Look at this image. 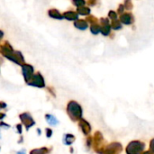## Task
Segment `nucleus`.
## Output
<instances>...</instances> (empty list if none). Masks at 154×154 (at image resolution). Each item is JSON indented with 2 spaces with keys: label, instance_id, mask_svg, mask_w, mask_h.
Listing matches in <instances>:
<instances>
[{
  "label": "nucleus",
  "instance_id": "obj_32",
  "mask_svg": "<svg viewBox=\"0 0 154 154\" xmlns=\"http://www.w3.org/2000/svg\"><path fill=\"white\" fill-rule=\"evenodd\" d=\"M5 117V114L4 113H0V120H3Z\"/></svg>",
  "mask_w": 154,
  "mask_h": 154
},
{
  "label": "nucleus",
  "instance_id": "obj_29",
  "mask_svg": "<svg viewBox=\"0 0 154 154\" xmlns=\"http://www.w3.org/2000/svg\"><path fill=\"white\" fill-rule=\"evenodd\" d=\"M88 5H97V0H88Z\"/></svg>",
  "mask_w": 154,
  "mask_h": 154
},
{
  "label": "nucleus",
  "instance_id": "obj_2",
  "mask_svg": "<svg viewBox=\"0 0 154 154\" xmlns=\"http://www.w3.org/2000/svg\"><path fill=\"white\" fill-rule=\"evenodd\" d=\"M145 149L144 143L141 141H133L126 147V154H142Z\"/></svg>",
  "mask_w": 154,
  "mask_h": 154
},
{
  "label": "nucleus",
  "instance_id": "obj_17",
  "mask_svg": "<svg viewBox=\"0 0 154 154\" xmlns=\"http://www.w3.org/2000/svg\"><path fill=\"white\" fill-rule=\"evenodd\" d=\"M78 13L81 15H88L90 14V8L87 6H80L78 8Z\"/></svg>",
  "mask_w": 154,
  "mask_h": 154
},
{
  "label": "nucleus",
  "instance_id": "obj_19",
  "mask_svg": "<svg viewBox=\"0 0 154 154\" xmlns=\"http://www.w3.org/2000/svg\"><path fill=\"white\" fill-rule=\"evenodd\" d=\"M49 13H50V16H51L53 18H56V19H62L63 18V16L60 15V14L56 10H51Z\"/></svg>",
  "mask_w": 154,
  "mask_h": 154
},
{
  "label": "nucleus",
  "instance_id": "obj_33",
  "mask_svg": "<svg viewBox=\"0 0 154 154\" xmlns=\"http://www.w3.org/2000/svg\"><path fill=\"white\" fill-rule=\"evenodd\" d=\"M142 154H154V152H152V151H146V152H143Z\"/></svg>",
  "mask_w": 154,
  "mask_h": 154
},
{
  "label": "nucleus",
  "instance_id": "obj_24",
  "mask_svg": "<svg viewBox=\"0 0 154 154\" xmlns=\"http://www.w3.org/2000/svg\"><path fill=\"white\" fill-rule=\"evenodd\" d=\"M125 6H124V5L122 4V5H119V7H118V9H117V14L120 15V14H122L123 13H125Z\"/></svg>",
  "mask_w": 154,
  "mask_h": 154
},
{
  "label": "nucleus",
  "instance_id": "obj_31",
  "mask_svg": "<svg viewBox=\"0 0 154 154\" xmlns=\"http://www.w3.org/2000/svg\"><path fill=\"white\" fill-rule=\"evenodd\" d=\"M6 106H7V105L5 102H2V101L0 102V109H5Z\"/></svg>",
  "mask_w": 154,
  "mask_h": 154
},
{
  "label": "nucleus",
  "instance_id": "obj_4",
  "mask_svg": "<svg viewBox=\"0 0 154 154\" xmlns=\"http://www.w3.org/2000/svg\"><path fill=\"white\" fill-rule=\"evenodd\" d=\"M123 151V146L119 143H112L106 146L102 154H120Z\"/></svg>",
  "mask_w": 154,
  "mask_h": 154
},
{
  "label": "nucleus",
  "instance_id": "obj_27",
  "mask_svg": "<svg viewBox=\"0 0 154 154\" xmlns=\"http://www.w3.org/2000/svg\"><path fill=\"white\" fill-rule=\"evenodd\" d=\"M1 127H3V128H5V129H7V128H10V125H7V124H5V123H4V122H1V123H0V128H1Z\"/></svg>",
  "mask_w": 154,
  "mask_h": 154
},
{
  "label": "nucleus",
  "instance_id": "obj_26",
  "mask_svg": "<svg viewBox=\"0 0 154 154\" xmlns=\"http://www.w3.org/2000/svg\"><path fill=\"white\" fill-rule=\"evenodd\" d=\"M46 137L47 138H51L52 136V130L51 128H46Z\"/></svg>",
  "mask_w": 154,
  "mask_h": 154
},
{
  "label": "nucleus",
  "instance_id": "obj_9",
  "mask_svg": "<svg viewBox=\"0 0 154 154\" xmlns=\"http://www.w3.org/2000/svg\"><path fill=\"white\" fill-rule=\"evenodd\" d=\"M119 21L122 23V24L125 25H131L134 23V16L133 15L132 13L127 12V13H123L119 16Z\"/></svg>",
  "mask_w": 154,
  "mask_h": 154
},
{
  "label": "nucleus",
  "instance_id": "obj_20",
  "mask_svg": "<svg viewBox=\"0 0 154 154\" xmlns=\"http://www.w3.org/2000/svg\"><path fill=\"white\" fill-rule=\"evenodd\" d=\"M123 5H124L125 8L126 10H128V11L132 10L133 7H134V5H133V3H132V0H125V3H124Z\"/></svg>",
  "mask_w": 154,
  "mask_h": 154
},
{
  "label": "nucleus",
  "instance_id": "obj_5",
  "mask_svg": "<svg viewBox=\"0 0 154 154\" xmlns=\"http://www.w3.org/2000/svg\"><path fill=\"white\" fill-rule=\"evenodd\" d=\"M19 117H20V120H21L22 124L25 126L26 131H29V129L32 128L35 125L34 120L32 119V116L29 113H23V114L20 115Z\"/></svg>",
  "mask_w": 154,
  "mask_h": 154
},
{
  "label": "nucleus",
  "instance_id": "obj_25",
  "mask_svg": "<svg viewBox=\"0 0 154 154\" xmlns=\"http://www.w3.org/2000/svg\"><path fill=\"white\" fill-rule=\"evenodd\" d=\"M92 144H93V137H88V138L87 139L86 145H87L88 148H90V147L92 146Z\"/></svg>",
  "mask_w": 154,
  "mask_h": 154
},
{
  "label": "nucleus",
  "instance_id": "obj_3",
  "mask_svg": "<svg viewBox=\"0 0 154 154\" xmlns=\"http://www.w3.org/2000/svg\"><path fill=\"white\" fill-rule=\"evenodd\" d=\"M93 147L96 152L99 154L103 153L106 145H105V140L100 132H97L93 136Z\"/></svg>",
  "mask_w": 154,
  "mask_h": 154
},
{
  "label": "nucleus",
  "instance_id": "obj_36",
  "mask_svg": "<svg viewBox=\"0 0 154 154\" xmlns=\"http://www.w3.org/2000/svg\"><path fill=\"white\" fill-rule=\"evenodd\" d=\"M2 36H3V32H0V39L2 38Z\"/></svg>",
  "mask_w": 154,
  "mask_h": 154
},
{
  "label": "nucleus",
  "instance_id": "obj_35",
  "mask_svg": "<svg viewBox=\"0 0 154 154\" xmlns=\"http://www.w3.org/2000/svg\"><path fill=\"white\" fill-rule=\"evenodd\" d=\"M37 132H38V134H41V130L40 129H37Z\"/></svg>",
  "mask_w": 154,
  "mask_h": 154
},
{
  "label": "nucleus",
  "instance_id": "obj_10",
  "mask_svg": "<svg viewBox=\"0 0 154 154\" xmlns=\"http://www.w3.org/2000/svg\"><path fill=\"white\" fill-rule=\"evenodd\" d=\"M79 126L80 128V130L82 131V133L84 134V135H88L91 132V126L89 125V123L88 121H86L85 119L81 118L79 121Z\"/></svg>",
  "mask_w": 154,
  "mask_h": 154
},
{
  "label": "nucleus",
  "instance_id": "obj_34",
  "mask_svg": "<svg viewBox=\"0 0 154 154\" xmlns=\"http://www.w3.org/2000/svg\"><path fill=\"white\" fill-rule=\"evenodd\" d=\"M17 154H25V151L24 150H23V151H20V152H18Z\"/></svg>",
  "mask_w": 154,
  "mask_h": 154
},
{
  "label": "nucleus",
  "instance_id": "obj_15",
  "mask_svg": "<svg viewBox=\"0 0 154 154\" xmlns=\"http://www.w3.org/2000/svg\"><path fill=\"white\" fill-rule=\"evenodd\" d=\"M50 153V150L46 147H42L40 149H34L32 151H31L30 154H49Z\"/></svg>",
  "mask_w": 154,
  "mask_h": 154
},
{
  "label": "nucleus",
  "instance_id": "obj_18",
  "mask_svg": "<svg viewBox=\"0 0 154 154\" xmlns=\"http://www.w3.org/2000/svg\"><path fill=\"white\" fill-rule=\"evenodd\" d=\"M90 31L93 34L97 35L100 32V24L97 23H94V24H91V27H90Z\"/></svg>",
  "mask_w": 154,
  "mask_h": 154
},
{
  "label": "nucleus",
  "instance_id": "obj_23",
  "mask_svg": "<svg viewBox=\"0 0 154 154\" xmlns=\"http://www.w3.org/2000/svg\"><path fill=\"white\" fill-rule=\"evenodd\" d=\"M87 21H88L89 23H91L92 24H94V23H97V21H98V20H97L95 16L90 15V16H88V17Z\"/></svg>",
  "mask_w": 154,
  "mask_h": 154
},
{
  "label": "nucleus",
  "instance_id": "obj_16",
  "mask_svg": "<svg viewBox=\"0 0 154 154\" xmlns=\"http://www.w3.org/2000/svg\"><path fill=\"white\" fill-rule=\"evenodd\" d=\"M64 17L68 20H71V21H74V20H78V14L75 13V12H67L65 13L64 14Z\"/></svg>",
  "mask_w": 154,
  "mask_h": 154
},
{
  "label": "nucleus",
  "instance_id": "obj_30",
  "mask_svg": "<svg viewBox=\"0 0 154 154\" xmlns=\"http://www.w3.org/2000/svg\"><path fill=\"white\" fill-rule=\"evenodd\" d=\"M16 129H17V132L19 134H22V125H16Z\"/></svg>",
  "mask_w": 154,
  "mask_h": 154
},
{
  "label": "nucleus",
  "instance_id": "obj_1",
  "mask_svg": "<svg viewBox=\"0 0 154 154\" xmlns=\"http://www.w3.org/2000/svg\"><path fill=\"white\" fill-rule=\"evenodd\" d=\"M67 114L73 122L79 121L83 115L82 107L76 101H70L67 106Z\"/></svg>",
  "mask_w": 154,
  "mask_h": 154
},
{
  "label": "nucleus",
  "instance_id": "obj_28",
  "mask_svg": "<svg viewBox=\"0 0 154 154\" xmlns=\"http://www.w3.org/2000/svg\"><path fill=\"white\" fill-rule=\"evenodd\" d=\"M150 151H152V152H154V139H152L151 141V143H150Z\"/></svg>",
  "mask_w": 154,
  "mask_h": 154
},
{
  "label": "nucleus",
  "instance_id": "obj_21",
  "mask_svg": "<svg viewBox=\"0 0 154 154\" xmlns=\"http://www.w3.org/2000/svg\"><path fill=\"white\" fill-rule=\"evenodd\" d=\"M108 19H110L111 21L118 19V14L116 12L113 11V10L109 11V13H108Z\"/></svg>",
  "mask_w": 154,
  "mask_h": 154
},
{
  "label": "nucleus",
  "instance_id": "obj_11",
  "mask_svg": "<svg viewBox=\"0 0 154 154\" xmlns=\"http://www.w3.org/2000/svg\"><path fill=\"white\" fill-rule=\"evenodd\" d=\"M75 136L73 134H67L64 135V138H63V143L65 145H71L74 142H75Z\"/></svg>",
  "mask_w": 154,
  "mask_h": 154
},
{
  "label": "nucleus",
  "instance_id": "obj_22",
  "mask_svg": "<svg viewBox=\"0 0 154 154\" xmlns=\"http://www.w3.org/2000/svg\"><path fill=\"white\" fill-rule=\"evenodd\" d=\"M73 4L78 6V7H80V6H84V5L86 4L85 0H73Z\"/></svg>",
  "mask_w": 154,
  "mask_h": 154
},
{
  "label": "nucleus",
  "instance_id": "obj_6",
  "mask_svg": "<svg viewBox=\"0 0 154 154\" xmlns=\"http://www.w3.org/2000/svg\"><path fill=\"white\" fill-rule=\"evenodd\" d=\"M28 85L30 86H32V87H36V88H42L45 87V82H44V79L42 78V76L40 74V73H36L32 76V78L31 79V80L27 83Z\"/></svg>",
  "mask_w": 154,
  "mask_h": 154
},
{
  "label": "nucleus",
  "instance_id": "obj_7",
  "mask_svg": "<svg viewBox=\"0 0 154 154\" xmlns=\"http://www.w3.org/2000/svg\"><path fill=\"white\" fill-rule=\"evenodd\" d=\"M110 21L108 18H101L100 19V32L104 36H108L111 32Z\"/></svg>",
  "mask_w": 154,
  "mask_h": 154
},
{
  "label": "nucleus",
  "instance_id": "obj_13",
  "mask_svg": "<svg viewBox=\"0 0 154 154\" xmlns=\"http://www.w3.org/2000/svg\"><path fill=\"white\" fill-rule=\"evenodd\" d=\"M110 26H111V29H113L115 31H118V30H121L123 28V24L119 21V19L110 21Z\"/></svg>",
  "mask_w": 154,
  "mask_h": 154
},
{
  "label": "nucleus",
  "instance_id": "obj_8",
  "mask_svg": "<svg viewBox=\"0 0 154 154\" xmlns=\"http://www.w3.org/2000/svg\"><path fill=\"white\" fill-rule=\"evenodd\" d=\"M22 72H23V79H24L26 83H28L31 80V79L32 78V76L34 75L33 68L29 64H23L22 65Z\"/></svg>",
  "mask_w": 154,
  "mask_h": 154
},
{
  "label": "nucleus",
  "instance_id": "obj_14",
  "mask_svg": "<svg viewBox=\"0 0 154 154\" xmlns=\"http://www.w3.org/2000/svg\"><path fill=\"white\" fill-rule=\"evenodd\" d=\"M45 119H46V121H47V123L50 125H56L58 123H59V121L55 118V116H53L52 115H49V114H47L46 116H45Z\"/></svg>",
  "mask_w": 154,
  "mask_h": 154
},
{
  "label": "nucleus",
  "instance_id": "obj_12",
  "mask_svg": "<svg viewBox=\"0 0 154 154\" xmlns=\"http://www.w3.org/2000/svg\"><path fill=\"white\" fill-rule=\"evenodd\" d=\"M74 25L79 30H86L88 27V23L86 20H77Z\"/></svg>",
  "mask_w": 154,
  "mask_h": 154
}]
</instances>
